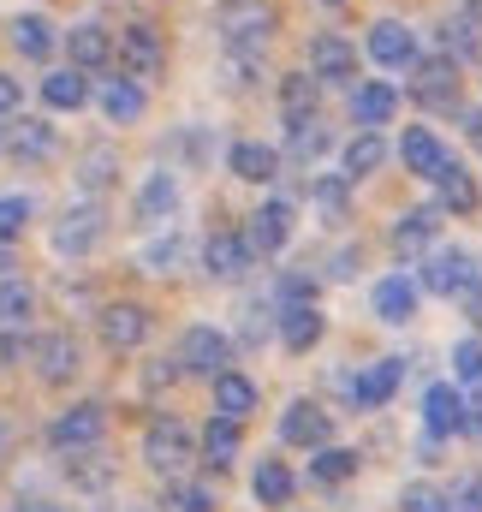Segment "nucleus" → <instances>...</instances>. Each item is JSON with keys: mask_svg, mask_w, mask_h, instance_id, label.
I'll return each instance as SVG.
<instances>
[{"mask_svg": "<svg viewBox=\"0 0 482 512\" xmlns=\"http://www.w3.org/2000/svg\"><path fill=\"white\" fill-rule=\"evenodd\" d=\"M280 441L322 453V447H334V417H328L316 399H292V405L280 411Z\"/></svg>", "mask_w": 482, "mask_h": 512, "instance_id": "nucleus-9", "label": "nucleus"}, {"mask_svg": "<svg viewBox=\"0 0 482 512\" xmlns=\"http://www.w3.org/2000/svg\"><path fill=\"white\" fill-rule=\"evenodd\" d=\"M191 459H197V441H191V429H185L179 417H155V423L143 429V465H149V471L173 477V471H185Z\"/></svg>", "mask_w": 482, "mask_h": 512, "instance_id": "nucleus-4", "label": "nucleus"}, {"mask_svg": "<svg viewBox=\"0 0 482 512\" xmlns=\"http://www.w3.org/2000/svg\"><path fill=\"white\" fill-rule=\"evenodd\" d=\"M352 262H358V251H340V256H334V268H328V274H334V280H346V274H352Z\"/></svg>", "mask_w": 482, "mask_h": 512, "instance_id": "nucleus-52", "label": "nucleus"}, {"mask_svg": "<svg viewBox=\"0 0 482 512\" xmlns=\"http://www.w3.org/2000/svg\"><path fill=\"white\" fill-rule=\"evenodd\" d=\"M173 262H179V233H167V239H155V245L143 251V268H149V274H167Z\"/></svg>", "mask_w": 482, "mask_h": 512, "instance_id": "nucleus-46", "label": "nucleus"}, {"mask_svg": "<svg viewBox=\"0 0 482 512\" xmlns=\"http://www.w3.org/2000/svg\"><path fill=\"white\" fill-rule=\"evenodd\" d=\"M465 137H471V149L482 155V108H477V114H465Z\"/></svg>", "mask_w": 482, "mask_h": 512, "instance_id": "nucleus-51", "label": "nucleus"}, {"mask_svg": "<svg viewBox=\"0 0 482 512\" xmlns=\"http://www.w3.org/2000/svg\"><path fill=\"white\" fill-rule=\"evenodd\" d=\"M167 507L173 512H215V495H209V489H173Z\"/></svg>", "mask_w": 482, "mask_h": 512, "instance_id": "nucleus-48", "label": "nucleus"}, {"mask_svg": "<svg viewBox=\"0 0 482 512\" xmlns=\"http://www.w3.org/2000/svg\"><path fill=\"white\" fill-rule=\"evenodd\" d=\"M435 191H441V209H453V215H477V203H482L477 179H471L459 161H447V173L435 179Z\"/></svg>", "mask_w": 482, "mask_h": 512, "instance_id": "nucleus-32", "label": "nucleus"}, {"mask_svg": "<svg viewBox=\"0 0 482 512\" xmlns=\"http://www.w3.org/2000/svg\"><path fill=\"white\" fill-rule=\"evenodd\" d=\"M292 227H298V209L292 203H262L256 215H250V227H244V239H250V251L256 256H274V251H286V239H292Z\"/></svg>", "mask_w": 482, "mask_h": 512, "instance_id": "nucleus-14", "label": "nucleus"}, {"mask_svg": "<svg viewBox=\"0 0 482 512\" xmlns=\"http://www.w3.org/2000/svg\"><path fill=\"white\" fill-rule=\"evenodd\" d=\"M6 268H12V256H6V245H0V280H12V274H6Z\"/></svg>", "mask_w": 482, "mask_h": 512, "instance_id": "nucleus-56", "label": "nucleus"}, {"mask_svg": "<svg viewBox=\"0 0 482 512\" xmlns=\"http://www.w3.org/2000/svg\"><path fill=\"white\" fill-rule=\"evenodd\" d=\"M310 72H316L322 84H346V78H358V42H346L340 30L310 36Z\"/></svg>", "mask_w": 482, "mask_h": 512, "instance_id": "nucleus-13", "label": "nucleus"}, {"mask_svg": "<svg viewBox=\"0 0 482 512\" xmlns=\"http://www.w3.org/2000/svg\"><path fill=\"white\" fill-rule=\"evenodd\" d=\"M18 512H66V507H48V501H24Z\"/></svg>", "mask_w": 482, "mask_h": 512, "instance_id": "nucleus-55", "label": "nucleus"}, {"mask_svg": "<svg viewBox=\"0 0 482 512\" xmlns=\"http://www.w3.org/2000/svg\"><path fill=\"white\" fill-rule=\"evenodd\" d=\"M322 334H328V316L316 310V304H286L280 310V340H286V352H316L322 346Z\"/></svg>", "mask_w": 482, "mask_h": 512, "instance_id": "nucleus-21", "label": "nucleus"}, {"mask_svg": "<svg viewBox=\"0 0 482 512\" xmlns=\"http://www.w3.org/2000/svg\"><path fill=\"white\" fill-rule=\"evenodd\" d=\"M250 262H256V251H250L244 233H209V245H203V268H209L215 280H244Z\"/></svg>", "mask_w": 482, "mask_h": 512, "instance_id": "nucleus-19", "label": "nucleus"}, {"mask_svg": "<svg viewBox=\"0 0 482 512\" xmlns=\"http://www.w3.org/2000/svg\"><path fill=\"white\" fill-rule=\"evenodd\" d=\"M18 102H24V84H18L12 72H0V114H12Z\"/></svg>", "mask_w": 482, "mask_h": 512, "instance_id": "nucleus-50", "label": "nucleus"}, {"mask_svg": "<svg viewBox=\"0 0 482 512\" xmlns=\"http://www.w3.org/2000/svg\"><path fill=\"white\" fill-rule=\"evenodd\" d=\"M250 495H256L262 507H286V501L298 495V477H292L280 459H262V465H256V477H250Z\"/></svg>", "mask_w": 482, "mask_h": 512, "instance_id": "nucleus-29", "label": "nucleus"}, {"mask_svg": "<svg viewBox=\"0 0 482 512\" xmlns=\"http://www.w3.org/2000/svg\"><path fill=\"white\" fill-rule=\"evenodd\" d=\"M417 280H423V292H435V298H471L482 286V262L471 251H459V245H441V251L423 256Z\"/></svg>", "mask_w": 482, "mask_h": 512, "instance_id": "nucleus-2", "label": "nucleus"}, {"mask_svg": "<svg viewBox=\"0 0 482 512\" xmlns=\"http://www.w3.org/2000/svg\"><path fill=\"white\" fill-rule=\"evenodd\" d=\"M102 435H108V405L102 399H78V405H66L48 423V447L54 453H90Z\"/></svg>", "mask_w": 482, "mask_h": 512, "instance_id": "nucleus-3", "label": "nucleus"}, {"mask_svg": "<svg viewBox=\"0 0 482 512\" xmlns=\"http://www.w3.org/2000/svg\"><path fill=\"white\" fill-rule=\"evenodd\" d=\"M358 453L352 447H322L316 459H310V483H322V489H334V483H346V477H358Z\"/></svg>", "mask_w": 482, "mask_h": 512, "instance_id": "nucleus-36", "label": "nucleus"}, {"mask_svg": "<svg viewBox=\"0 0 482 512\" xmlns=\"http://www.w3.org/2000/svg\"><path fill=\"white\" fill-rule=\"evenodd\" d=\"M12 48H18L24 60H48V54H54V24H48L42 12H18V18H12Z\"/></svg>", "mask_w": 482, "mask_h": 512, "instance_id": "nucleus-27", "label": "nucleus"}, {"mask_svg": "<svg viewBox=\"0 0 482 512\" xmlns=\"http://www.w3.org/2000/svg\"><path fill=\"white\" fill-rule=\"evenodd\" d=\"M369 60L387 66V72L417 66V30L399 24V18H375V24H369Z\"/></svg>", "mask_w": 482, "mask_h": 512, "instance_id": "nucleus-12", "label": "nucleus"}, {"mask_svg": "<svg viewBox=\"0 0 482 512\" xmlns=\"http://www.w3.org/2000/svg\"><path fill=\"white\" fill-rule=\"evenodd\" d=\"M114 173H120V155L102 143V149H84V161H78V185L90 191V197H102L108 185H114Z\"/></svg>", "mask_w": 482, "mask_h": 512, "instance_id": "nucleus-37", "label": "nucleus"}, {"mask_svg": "<svg viewBox=\"0 0 482 512\" xmlns=\"http://www.w3.org/2000/svg\"><path fill=\"white\" fill-rule=\"evenodd\" d=\"M227 364H233V340H227L221 328H185V340H179V370H185V376L221 382Z\"/></svg>", "mask_w": 482, "mask_h": 512, "instance_id": "nucleus-5", "label": "nucleus"}, {"mask_svg": "<svg viewBox=\"0 0 482 512\" xmlns=\"http://www.w3.org/2000/svg\"><path fill=\"white\" fill-rule=\"evenodd\" d=\"M173 209H179V179H173V173H149L143 191H137V221H143V227H161Z\"/></svg>", "mask_w": 482, "mask_h": 512, "instance_id": "nucleus-23", "label": "nucleus"}, {"mask_svg": "<svg viewBox=\"0 0 482 512\" xmlns=\"http://www.w3.org/2000/svg\"><path fill=\"white\" fill-rule=\"evenodd\" d=\"M143 108H149V96H143L137 78H108V84H102V114H108L114 126H137Z\"/></svg>", "mask_w": 482, "mask_h": 512, "instance_id": "nucleus-24", "label": "nucleus"}, {"mask_svg": "<svg viewBox=\"0 0 482 512\" xmlns=\"http://www.w3.org/2000/svg\"><path fill=\"white\" fill-rule=\"evenodd\" d=\"M399 161H405V173H417V179H429V185H435V179L447 173V161H453V155H447V143H441L429 126H411L405 137H399Z\"/></svg>", "mask_w": 482, "mask_h": 512, "instance_id": "nucleus-16", "label": "nucleus"}, {"mask_svg": "<svg viewBox=\"0 0 482 512\" xmlns=\"http://www.w3.org/2000/svg\"><path fill=\"white\" fill-rule=\"evenodd\" d=\"M96 334H102L108 352H137V346L149 340V310L131 304V298H120V304H108V310L96 316Z\"/></svg>", "mask_w": 482, "mask_h": 512, "instance_id": "nucleus-11", "label": "nucleus"}, {"mask_svg": "<svg viewBox=\"0 0 482 512\" xmlns=\"http://www.w3.org/2000/svg\"><path fill=\"white\" fill-rule=\"evenodd\" d=\"M30 364L48 387H66L78 376V340L72 334H42V340H30Z\"/></svg>", "mask_w": 482, "mask_h": 512, "instance_id": "nucleus-17", "label": "nucleus"}, {"mask_svg": "<svg viewBox=\"0 0 482 512\" xmlns=\"http://www.w3.org/2000/svg\"><path fill=\"white\" fill-rule=\"evenodd\" d=\"M346 173H322L316 185H310V197H316V209H328V215H346Z\"/></svg>", "mask_w": 482, "mask_h": 512, "instance_id": "nucleus-43", "label": "nucleus"}, {"mask_svg": "<svg viewBox=\"0 0 482 512\" xmlns=\"http://www.w3.org/2000/svg\"><path fill=\"white\" fill-rule=\"evenodd\" d=\"M453 376L465 387H482V340H459L453 346Z\"/></svg>", "mask_w": 482, "mask_h": 512, "instance_id": "nucleus-44", "label": "nucleus"}, {"mask_svg": "<svg viewBox=\"0 0 482 512\" xmlns=\"http://www.w3.org/2000/svg\"><path fill=\"white\" fill-rule=\"evenodd\" d=\"M423 429L429 435H465V429H477V417H471V393L453 382H435L423 393Z\"/></svg>", "mask_w": 482, "mask_h": 512, "instance_id": "nucleus-6", "label": "nucleus"}, {"mask_svg": "<svg viewBox=\"0 0 482 512\" xmlns=\"http://www.w3.org/2000/svg\"><path fill=\"white\" fill-rule=\"evenodd\" d=\"M239 423L233 417H209V429H203V465L209 471H227L233 459H239Z\"/></svg>", "mask_w": 482, "mask_h": 512, "instance_id": "nucleus-31", "label": "nucleus"}, {"mask_svg": "<svg viewBox=\"0 0 482 512\" xmlns=\"http://www.w3.org/2000/svg\"><path fill=\"white\" fill-rule=\"evenodd\" d=\"M102 239H108V215H102V203H78V209L60 215V227H54L48 245H54L60 256H90Z\"/></svg>", "mask_w": 482, "mask_h": 512, "instance_id": "nucleus-8", "label": "nucleus"}, {"mask_svg": "<svg viewBox=\"0 0 482 512\" xmlns=\"http://www.w3.org/2000/svg\"><path fill=\"white\" fill-rule=\"evenodd\" d=\"M435 233H441V209H405L399 221H393V251L399 256H417L435 245Z\"/></svg>", "mask_w": 482, "mask_h": 512, "instance_id": "nucleus-22", "label": "nucleus"}, {"mask_svg": "<svg viewBox=\"0 0 482 512\" xmlns=\"http://www.w3.org/2000/svg\"><path fill=\"white\" fill-rule=\"evenodd\" d=\"M66 60H72L78 72H102L108 60H120V36L102 30V24H72V30H66Z\"/></svg>", "mask_w": 482, "mask_h": 512, "instance_id": "nucleus-15", "label": "nucleus"}, {"mask_svg": "<svg viewBox=\"0 0 482 512\" xmlns=\"http://www.w3.org/2000/svg\"><path fill=\"white\" fill-rule=\"evenodd\" d=\"M393 114H399V90H393V84H358V90H352V120H358L363 131L387 126Z\"/></svg>", "mask_w": 482, "mask_h": 512, "instance_id": "nucleus-25", "label": "nucleus"}, {"mask_svg": "<svg viewBox=\"0 0 482 512\" xmlns=\"http://www.w3.org/2000/svg\"><path fill=\"white\" fill-rule=\"evenodd\" d=\"M274 24H280V12L268 0H221L215 6V30H221V42L233 54H262L268 36H274Z\"/></svg>", "mask_w": 482, "mask_h": 512, "instance_id": "nucleus-1", "label": "nucleus"}, {"mask_svg": "<svg viewBox=\"0 0 482 512\" xmlns=\"http://www.w3.org/2000/svg\"><path fill=\"white\" fill-rule=\"evenodd\" d=\"M24 352H30L24 340H0V358H6V364H12V358H24Z\"/></svg>", "mask_w": 482, "mask_h": 512, "instance_id": "nucleus-53", "label": "nucleus"}, {"mask_svg": "<svg viewBox=\"0 0 482 512\" xmlns=\"http://www.w3.org/2000/svg\"><path fill=\"white\" fill-rule=\"evenodd\" d=\"M280 298L286 304H316V274H286L280 280Z\"/></svg>", "mask_w": 482, "mask_h": 512, "instance_id": "nucleus-47", "label": "nucleus"}, {"mask_svg": "<svg viewBox=\"0 0 482 512\" xmlns=\"http://www.w3.org/2000/svg\"><path fill=\"white\" fill-rule=\"evenodd\" d=\"M30 227V197H0V245H12Z\"/></svg>", "mask_w": 482, "mask_h": 512, "instance_id": "nucleus-45", "label": "nucleus"}, {"mask_svg": "<svg viewBox=\"0 0 482 512\" xmlns=\"http://www.w3.org/2000/svg\"><path fill=\"white\" fill-rule=\"evenodd\" d=\"M66 477H72L78 489H108V483H114V465H102V453L90 447V453H72V459H66Z\"/></svg>", "mask_w": 482, "mask_h": 512, "instance_id": "nucleus-40", "label": "nucleus"}, {"mask_svg": "<svg viewBox=\"0 0 482 512\" xmlns=\"http://www.w3.org/2000/svg\"><path fill=\"white\" fill-rule=\"evenodd\" d=\"M417 78H411V102H423V108H459V60H447V54H435V60H417L411 66Z\"/></svg>", "mask_w": 482, "mask_h": 512, "instance_id": "nucleus-10", "label": "nucleus"}, {"mask_svg": "<svg viewBox=\"0 0 482 512\" xmlns=\"http://www.w3.org/2000/svg\"><path fill=\"white\" fill-rule=\"evenodd\" d=\"M328 143H334V131L322 126V120H292V126H286V155L304 161V167H310L316 155H328Z\"/></svg>", "mask_w": 482, "mask_h": 512, "instance_id": "nucleus-35", "label": "nucleus"}, {"mask_svg": "<svg viewBox=\"0 0 482 512\" xmlns=\"http://www.w3.org/2000/svg\"><path fill=\"white\" fill-rule=\"evenodd\" d=\"M465 6H471V18H482V0H465Z\"/></svg>", "mask_w": 482, "mask_h": 512, "instance_id": "nucleus-57", "label": "nucleus"}, {"mask_svg": "<svg viewBox=\"0 0 482 512\" xmlns=\"http://www.w3.org/2000/svg\"><path fill=\"white\" fill-rule=\"evenodd\" d=\"M36 316V292L24 280H0V328H24Z\"/></svg>", "mask_w": 482, "mask_h": 512, "instance_id": "nucleus-39", "label": "nucleus"}, {"mask_svg": "<svg viewBox=\"0 0 482 512\" xmlns=\"http://www.w3.org/2000/svg\"><path fill=\"white\" fill-rule=\"evenodd\" d=\"M399 512H453V495H447V489H435V483H405Z\"/></svg>", "mask_w": 482, "mask_h": 512, "instance_id": "nucleus-42", "label": "nucleus"}, {"mask_svg": "<svg viewBox=\"0 0 482 512\" xmlns=\"http://www.w3.org/2000/svg\"><path fill=\"white\" fill-rule=\"evenodd\" d=\"M399 382H405V358H375L369 370L352 376V399H358L363 411H381V405L399 393Z\"/></svg>", "mask_w": 482, "mask_h": 512, "instance_id": "nucleus-18", "label": "nucleus"}, {"mask_svg": "<svg viewBox=\"0 0 482 512\" xmlns=\"http://www.w3.org/2000/svg\"><path fill=\"white\" fill-rule=\"evenodd\" d=\"M12 155L18 161H48L54 155V126L48 120H24V126L12 131Z\"/></svg>", "mask_w": 482, "mask_h": 512, "instance_id": "nucleus-38", "label": "nucleus"}, {"mask_svg": "<svg viewBox=\"0 0 482 512\" xmlns=\"http://www.w3.org/2000/svg\"><path fill=\"white\" fill-rule=\"evenodd\" d=\"M227 167L239 173L244 185H268L274 167H280V155H274L268 143H233V149H227Z\"/></svg>", "mask_w": 482, "mask_h": 512, "instance_id": "nucleus-30", "label": "nucleus"}, {"mask_svg": "<svg viewBox=\"0 0 482 512\" xmlns=\"http://www.w3.org/2000/svg\"><path fill=\"white\" fill-rule=\"evenodd\" d=\"M346 179L358 185V179H369V173H381V161H387V143H381V131H358L352 143H346Z\"/></svg>", "mask_w": 482, "mask_h": 512, "instance_id": "nucleus-34", "label": "nucleus"}, {"mask_svg": "<svg viewBox=\"0 0 482 512\" xmlns=\"http://www.w3.org/2000/svg\"><path fill=\"white\" fill-rule=\"evenodd\" d=\"M453 512H482V477H465L453 489Z\"/></svg>", "mask_w": 482, "mask_h": 512, "instance_id": "nucleus-49", "label": "nucleus"}, {"mask_svg": "<svg viewBox=\"0 0 482 512\" xmlns=\"http://www.w3.org/2000/svg\"><path fill=\"white\" fill-rule=\"evenodd\" d=\"M256 411V382L250 376H239V370H227L221 382H215V417H233V423H244Z\"/></svg>", "mask_w": 482, "mask_h": 512, "instance_id": "nucleus-33", "label": "nucleus"}, {"mask_svg": "<svg viewBox=\"0 0 482 512\" xmlns=\"http://www.w3.org/2000/svg\"><path fill=\"white\" fill-rule=\"evenodd\" d=\"M441 48H447V60H471L482 48V36H477V18H453V24H441Z\"/></svg>", "mask_w": 482, "mask_h": 512, "instance_id": "nucleus-41", "label": "nucleus"}, {"mask_svg": "<svg viewBox=\"0 0 482 512\" xmlns=\"http://www.w3.org/2000/svg\"><path fill=\"white\" fill-rule=\"evenodd\" d=\"M42 102H48V108H60V114H78V108L90 102V78H84L78 66L48 72V78H42Z\"/></svg>", "mask_w": 482, "mask_h": 512, "instance_id": "nucleus-26", "label": "nucleus"}, {"mask_svg": "<svg viewBox=\"0 0 482 512\" xmlns=\"http://www.w3.org/2000/svg\"><path fill=\"white\" fill-rule=\"evenodd\" d=\"M471 322H477V328H482V286H477V292H471Z\"/></svg>", "mask_w": 482, "mask_h": 512, "instance_id": "nucleus-54", "label": "nucleus"}, {"mask_svg": "<svg viewBox=\"0 0 482 512\" xmlns=\"http://www.w3.org/2000/svg\"><path fill=\"white\" fill-rule=\"evenodd\" d=\"M316 96H322V78H316V72H286V78H280V108H286V120H316Z\"/></svg>", "mask_w": 482, "mask_h": 512, "instance_id": "nucleus-28", "label": "nucleus"}, {"mask_svg": "<svg viewBox=\"0 0 482 512\" xmlns=\"http://www.w3.org/2000/svg\"><path fill=\"white\" fill-rule=\"evenodd\" d=\"M120 66L131 72V78H155V72L167 66V36H161L149 18L120 24Z\"/></svg>", "mask_w": 482, "mask_h": 512, "instance_id": "nucleus-7", "label": "nucleus"}, {"mask_svg": "<svg viewBox=\"0 0 482 512\" xmlns=\"http://www.w3.org/2000/svg\"><path fill=\"white\" fill-rule=\"evenodd\" d=\"M375 316L387 322V328H405L411 316H417V280L411 274H387V280H375Z\"/></svg>", "mask_w": 482, "mask_h": 512, "instance_id": "nucleus-20", "label": "nucleus"}, {"mask_svg": "<svg viewBox=\"0 0 482 512\" xmlns=\"http://www.w3.org/2000/svg\"><path fill=\"white\" fill-rule=\"evenodd\" d=\"M322 6H340V0H322Z\"/></svg>", "mask_w": 482, "mask_h": 512, "instance_id": "nucleus-58", "label": "nucleus"}]
</instances>
